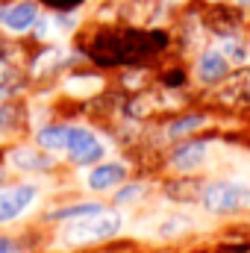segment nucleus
I'll return each mask as SVG.
<instances>
[{
    "mask_svg": "<svg viewBox=\"0 0 250 253\" xmlns=\"http://www.w3.org/2000/svg\"><path fill=\"white\" fill-rule=\"evenodd\" d=\"M168 44L165 33H141V30H106L97 33L88 44V56L100 65H135L150 59Z\"/></svg>",
    "mask_w": 250,
    "mask_h": 253,
    "instance_id": "nucleus-1",
    "label": "nucleus"
},
{
    "mask_svg": "<svg viewBox=\"0 0 250 253\" xmlns=\"http://www.w3.org/2000/svg\"><path fill=\"white\" fill-rule=\"evenodd\" d=\"M200 203L212 215H230V212H245L250 209V186L236 180H218L209 183L200 191Z\"/></svg>",
    "mask_w": 250,
    "mask_h": 253,
    "instance_id": "nucleus-2",
    "label": "nucleus"
},
{
    "mask_svg": "<svg viewBox=\"0 0 250 253\" xmlns=\"http://www.w3.org/2000/svg\"><path fill=\"white\" fill-rule=\"evenodd\" d=\"M121 230V218L112 212H94V215H83L74 218L65 227V242L71 245H91V242H103L112 239Z\"/></svg>",
    "mask_w": 250,
    "mask_h": 253,
    "instance_id": "nucleus-3",
    "label": "nucleus"
},
{
    "mask_svg": "<svg viewBox=\"0 0 250 253\" xmlns=\"http://www.w3.org/2000/svg\"><path fill=\"white\" fill-rule=\"evenodd\" d=\"M65 150L77 165H91L103 156V144L85 126H68V147Z\"/></svg>",
    "mask_w": 250,
    "mask_h": 253,
    "instance_id": "nucleus-4",
    "label": "nucleus"
},
{
    "mask_svg": "<svg viewBox=\"0 0 250 253\" xmlns=\"http://www.w3.org/2000/svg\"><path fill=\"white\" fill-rule=\"evenodd\" d=\"M36 200V189L33 186H15V189L0 191V224L15 221L30 203Z\"/></svg>",
    "mask_w": 250,
    "mask_h": 253,
    "instance_id": "nucleus-5",
    "label": "nucleus"
},
{
    "mask_svg": "<svg viewBox=\"0 0 250 253\" xmlns=\"http://www.w3.org/2000/svg\"><path fill=\"white\" fill-rule=\"evenodd\" d=\"M230 77V59L224 56V50H203V56L197 59V80L206 85L224 83Z\"/></svg>",
    "mask_w": 250,
    "mask_h": 253,
    "instance_id": "nucleus-6",
    "label": "nucleus"
},
{
    "mask_svg": "<svg viewBox=\"0 0 250 253\" xmlns=\"http://www.w3.org/2000/svg\"><path fill=\"white\" fill-rule=\"evenodd\" d=\"M0 24L12 33H24L36 24V3H9V6H0Z\"/></svg>",
    "mask_w": 250,
    "mask_h": 253,
    "instance_id": "nucleus-7",
    "label": "nucleus"
},
{
    "mask_svg": "<svg viewBox=\"0 0 250 253\" xmlns=\"http://www.w3.org/2000/svg\"><path fill=\"white\" fill-rule=\"evenodd\" d=\"M206 24H209L215 33H221V36H233V33H239V27H242V12H239L236 6L215 3V6L206 9Z\"/></svg>",
    "mask_w": 250,
    "mask_h": 253,
    "instance_id": "nucleus-8",
    "label": "nucleus"
},
{
    "mask_svg": "<svg viewBox=\"0 0 250 253\" xmlns=\"http://www.w3.org/2000/svg\"><path fill=\"white\" fill-rule=\"evenodd\" d=\"M206 150H209V144L206 141H186V144H180L177 150H174V156H171V165L177 168V171H194V168H200L203 162H206Z\"/></svg>",
    "mask_w": 250,
    "mask_h": 253,
    "instance_id": "nucleus-9",
    "label": "nucleus"
},
{
    "mask_svg": "<svg viewBox=\"0 0 250 253\" xmlns=\"http://www.w3.org/2000/svg\"><path fill=\"white\" fill-rule=\"evenodd\" d=\"M124 165H118V162H106V165H97L91 174H88V189L94 191H106L112 189V186H118L121 180H124Z\"/></svg>",
    "mask_w": 250,
    "mask_h": 253,
    "instance_id": "nucleus-10",
    "label": "nucleus"
},
{
    "mask_svg": "<svg viewBox=\"0 0 250 253\" xmlns=\"http://www.w3.org/2000/svg\"><path fill=\"white\" fill-rule=\"evenodd\" d=\"M12 162H15L18 168H24V171H44V168H50V156L36 153V150H30V147L15 150V153H12Z\"/></svg>",
    "mask_w": 250,
    "mask_h": 253,
    "instance_id": "nucleus-11",
    "label": "nucleus"
},
{
    "mask_svg": "<svg viewBox=\"0 0 250 253\" xmlns=\"http://www.w3.org/2000/svg\"><path fill=\"white\" fill-rule=\"evenodd\" d=\"M39 144L44 150H65L68 147V126H44L39 132Z\"/></svg>",
    "mask_w": 250,
    "mask_h": 253,
    "instance_id": "nucleus-12",
    "label": "nucleus"
},
{
    "mask_svg": "<svg viewBox=\"0 0 250 253\" xmlns=\"http://www.w3.org/2000/svg\"><path fill=\"white\" fill-rule=\"evenodd\" d=\"M94 212H103V206H100V203H77V206L56 209L50 218H53V221H71V218H83V215H94Z\"/></svg>",
    "mask_w": 250,
    "mask_h": 253,
    "instance_id": "nucleus-13",
    "label": "nucleus"
},
{
    "mask_svg": "<svg viewBox=\"0 0 250 253\" xmlns=\"http://www.w3.org/2000/svg\"><path fill=\"white\" fill-rule=\"evenodd\" d=\"M165 191H168V197H174V200H197L203 189H200L194 180H180V183H168Z\"/></svg>",
    "mask_w": 250,
    "mask_h": 253,
    "instance_id": "nucleus-14",
    "label": "nucleus"
},
{
    "mask_svg": "<svg viewBox=\"0 0 250 253\" xmlns=\"http://www.w3.org/2000/svg\"><path fill=\"white\" fill-rule=\"evenodd\" d=\"M206 124V118L203 115H186V118H180V121H174V124L168 126V135H186V132H194V129H200V126Z\"/></svg>",
    "mask_w": 250,
    "mask_h": 253,
    "instance_id": "nucleus-15",
    "label": "nucleus"
},
{
    "mask_svg": "<svg viewBox=\"0 0 250 253\" xmlns=\"http://www.w3.org/2000/svg\"><path fill=\"white\" fill-rule=\"evenodd\" d=\"M224 56H230V59H236V62H245L248 50L242 47V42H227V47H224Z\"/></svg>",
    "mask_w": 250,
    "mask_h": 253,
    "instance_id": "nucleus-16",
    "label": "nucleus"
},
{
    "mask_svg": "<svg viewBox=\"0 0 250 253\" xmlns=\"http://www.w3.org/2000/svg\"><path fill=\"white\" fill-rule=\"evenodd\" d=\"M141 191H144V186H126V189H121L115 194V203H129V200H135Z\"/></svg>",
    "mask_w": 250,
    "mask_h": 253,
    "instance_id": "nucleus-17",
    "label": "nucleus"
},
{
    "mask_svg": "<svg viewBox=\"0 0 250 253\" xmlns=\"http://www.w3.org/2000/svg\"><path fill=\"white\" fill-rule=\"evenodd\" d=\"M0 253H21L12 239H0Z\"/></svg>",
    "mask_w": 250,
    "mask_h": 253,
    "instance_id": "nucleus-18",
    "label": "nucleus"
},
{
    "mask_svg": "<svg viewBox=\"0 0 250 253\" xmlns=\"http://www.w3.org/2000/svg\"><path fill=\"white\" fill-rule=\"evenodd\" d=\"M239 3H242V6H250V0H239Z\"/></svg>",
    "mask_w": 250,
    "mask_h": 253,
    "instance_id": "nucleus-19",
    "label": "nucleus"
}]
</instances>
